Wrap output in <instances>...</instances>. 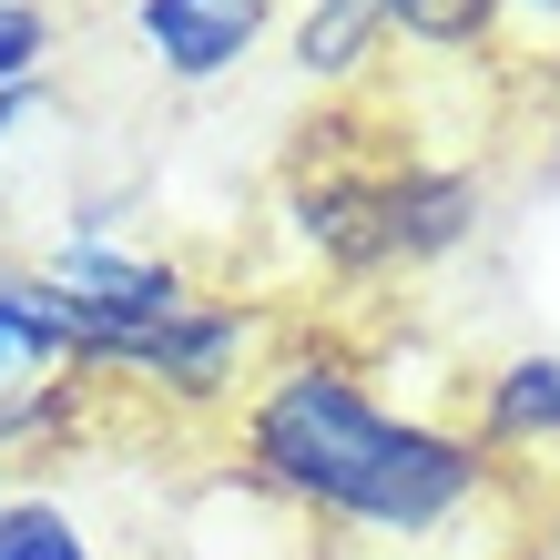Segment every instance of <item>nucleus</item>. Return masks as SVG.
<instances>
[{"label": "nucleus", "instance_id": "nucleus-1", "mask_svg": "<svg viewBox=\"0 0 560 560\" xmlns=\"http://www.w3.org/2000/svg\"><path fill=\"white\" fill-rule=\"evenodd\" d=\"M245 469L266 479L276 500L337 520V530H368V540H439L489 489L479 439L387 408L377 387H357L347 368H326V357H295V368L255 377Z\"/></svg>", "mask_w": 560, "mask_h": 560}, {"label": "nucleus", "instance_id": "nucleus-2", "mask_svg": "<svg viewBox=\"0 0 560 560\" xmlns=\"http://www.w3.org/2000/svg\"><path fill=\"white\" fill-rule=\"evenodd\" d=\"M510 31L500 0H306L285 31L295 51V82H368L387 51H439V61H479L489 42Z\"/></svg>", "mask_w": 560, "mask_h": 560}, {"label": "nucleus", "instance_id": "nucleus-3", "mask_svg": "<svg viewBox=\"0 0 560 560\" xmlns=\"http://www.w3.org/2000/svg\"><path fill=\"white\" fill-rule=\"evenodd\" d=\"M245 357H255V316H245V306H205V295H184L163 326L103 347V368L163 387V398H224V387L245 377Z\"/></svg>", "mask_w": 560, "mask_h": 560}, {"label": "nucleus", "instance_id": "nucleus-4", "mask_svg": "<svg viewBox=\"0 0 560 560\" xmlns=\"http://www.w3.org/2000/svg\"><path fill=\"white\" fill-rule=\"evenodd\" d=\"M276 31V0H133V42L163 82H235Z\"/></svg>", "mask_w": 560, "mask_h": 560}, {"label": "nucleus", "instance_id": "nucleus-5", "mask_svg": "<svg viewBox=\"0 0 560 560\" xmlns=\"http://www.w3.org/2000/svg\"><path fill=\"white\" fill-rule=\"evenodd\" d=\"M61 368H82L72 306H61L42 276H0V439H11L21 418H42V387Z\"/></svg>", "mask_w": 560, "mask_h": 560}, {"label": "nucleus", "instance_id": "nucleus-6", "mask_svg": "<svg viewBox=\"0 0 560 560\" xmlns=\"http://www.w3.org/2000/svg\"><path fill=\"white\" fill-rule=\"evenodd\" d=\"M560 439V347H530L479 387V448H550Z\"/></svg>", "mask_w": 560, "mask_h": 560}, {"label": "nucleus", "instance_id": "nucleus-7", "mask_svg": "<svg viewBox=\"0 0 560 560\" xmlns=\"http://www.w3.org/2000/svg\"><path fill=\"white\" fill-rule=\"evenodd\" d=\"M0 560H103V550H92V530L72 520V500L21 489V500H0Z\"/></svg>", "mask_w": 560, "mask_h": 560}, {"label": "nucleus", "instance_id": "nucleus-8", "mask_svg": "<svg viewBox=\"0 0 560 560\" xmlns=\"http://www.w3.org/2000/svg\"><path fill=\"white\" fill-rule=\"evenodd\" d=\"M42 51H51V21H42V0H0V92L42 82Z\"/></svg>", "mask_w": 560, "mask_h": 560}, {"label": "nucleus", "instance_id": "nucleus-9", "mask_svg": "<svg viewBox=\"0 0 560 560\" xmlns=\"http://www.w3.org/2000/svg\"><path fill=\"white\" fill-rule=\"evenodd\" d=\"M500 11H510V31H520V42L560 51V0H500Z\"/></svg>", "mask_w": 560, "mask_h": 560}, {"label": "nucleus", "instance_id": "nucleus-10", "mask_svg": "<svg viewBox=\"0 0 560 560\" xmlns=\"http://www.w3.org/2000/svg\"><path fill=\"white\" fill-rule=\"evenodd\" d=\"M540 143H550V163H560V51L540 61Z\"/></svg>", "mask_w": 560, "mask_h": 560}, {"label": "nucleus", "instance_id": "nucleus-11", "mask_svg": "<svg viewBox=\"0 0 560 560\" xmlns=\"http://www.w3.org/2000/svg\"><path fill=\"white\" fill-rule=\"evenodd\" d=\"M31 113H42V82H21V92H0V143H11V133H21Z\"/></svg>", "mask_w": 560, "mask_h": 560}]
</instances>
